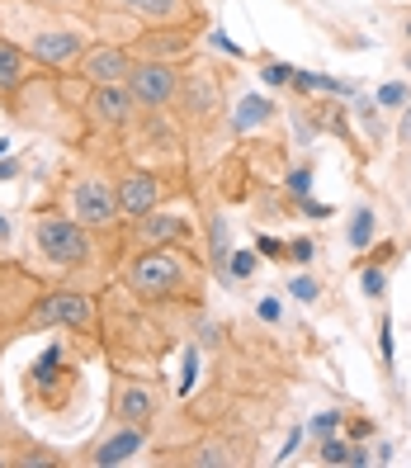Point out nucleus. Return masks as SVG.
<instances>
[{
	"label": "nucleus",
	"mask_w": 411,
	"mask_h": 468,
	"mask_svg": "<svg viewBox=\"0 0 411 468\" xmlns=\"http://www.w3.org/2000/svg\"><path fill=\"white\" fill-rule=\"evenodd\" d=\"M90 322H95V308L80 289H52L34 303V313H29V326H71V332H90Z\"/></svg>",
	"instance_id": "6"
},
{
	"label": "nucleus",
	"mask_w": 411,
	"mask_h": 468,
	"mask_svg": "<svg viewBox=\"0 0 411 468\" xmlns=\"http://www.w3.org/2000/svg\"><path fill=\"white\" fill-rule=\"evenodd\" d=\"M109 5L137 15L142 24H171V19L195 15V0H109Z\"/></svg>",
	"instance_id": "17"
},
{
	"label": "nucleus",
	"mask_w": 411,
	"mask_h": 468,
	"mask_svg": "<svg viewBox=\"0 0 411 468\" xmlns=\"http://www.w3.org/2000/svg\"><path fill=\"white\" fill-rule=\"evenodd\" d=\"M406 67H411V58H406Z\"/></svg>",
	"instance_id": "42"
},
{
	"label": "nucleus",
	"mask_w": 411,
	"mask_h": 468,
	"mask_svg": "<svg viewBox=\"0 0 411 468\" xmlns=\"http://www.w3.org/2000/svg\"><path fill=\"white\" fill-rule=\"evenodd\" d=\"M10 237V223H5V213H0V241H5Z\"/></svg>",
	"instance_id": "40"
},
{
	"label": "nucleus",
	"mask_w": 411,
	"mask_h": 468,
	"mask_svg": "<svg viewBox=\"0 0 411 468\" xmlns=\"http://www.w3.org/2000/svg\"><path fill=\"white\" fill-rule=\"evenodd\" d=\"M265 86H289V80H293V67L289 62H265Z\"/></svg>",
	"instance_id": "29"
},
{
	"label": "nucleus",
	"mask_w": 411,
	"mask_h": 468,
	"mask_svg": "<svg viewBox=\"0 0 411 468\" xmlns=\"http://www.w3.org/2000/svg\"><path fill=\"white\" fill-rule=\"evenodd\" d=\"M269 100L265 95H246L241 100V109H237V114H232V133H246V128H256V123H265L269 119Z\"/></svg>",
	"instance_id": "19"
},
{
	"label": "nucleus",
	"mask_w": 411,
	"mask_h": 468,
	"mask_svg": "<svg viewBox=\"0 0 411 468\" xmlns=\"http://www.w3.org/2000/svg\"><path fill=\"white\" fill-rule=\"evenodd\" d=\"M71 388H80V369L62 365V350H58V346H47L38 360L29 365V398H38L43 407L58 411V407L67 402L62 393H71Z\"/></svg>",
	"instance_id": "5"
},
{
	"label": "nucleus",
	"mask_w": 411,
	"mask_h": 468,
	"mask_svg": "<svg viewBox=\"0 0 411 468\" xmlns=\"http://www.w3.org/2000/svg\"><path fill=\"white\" fill-rule=\"evenodd\" d=\"M378 341H383V365L393 369V317L388 313L378 317Z\"/></svg>",
	"instance_id": "30"
},
{
	"label": "nucleus",
	"mask_w": 411,
	"mask_h": 468,
	"mask_svg": "<svg viewBox=\"0 0 411 468\" xmlns=\"http://www.w3.org/2000/svg\"><path fill=\"white\" fill-rule=\"evenodd\" d=\"M312 256H317V246H312L308 237H293V241H289V261H298V265H308Z\"/></svg>",
	"instance_id": "31"
},
{
	"label": "nucleus",
	"mask_w": 411,
	"mask_h": 468,
	"mask_svg": "<svg viewBox=\"0 0 411 468\" xmlns=\"http://www.w3.org/2000/svg\"><path fill=\"white\" fill-rule=\"evenodd\" d=\"M132 48L128 43H95V48H86L80 52V76L90 80V86H119V80H128V71H132Z\"/></svg>",
	"instance_id": "8"
},
{
	"label": "nucleus",
	"mask_w": 411,
	"mask_h": 468,
	"mask_svg": "<svg viewBox=\"0 0 411 468\" xmlns=\"http://www.w3.org/2000/svg\"><path fill=\"white\" fill-rule=\"evenodd\" d=\"M67 204H71V218L86 232H104V228L119 223V195H114V185L100 180V176H80L71 185Z\"/></svg>",
	"instance_id": "3"
},
{
	"label": "nucleus",
	"mask_w": 411,
	"mask_h": 468,
	"mask_svg": "<svg viewBox=\"0 0 411 468\" xmlns=\"http://www.w3.org/2000/svg\"><path fill=\"white\" fill-rule=\"evenodd\" d=\"M360 284H364V298H383V289H388V274H383V265H364Z\"/></svg>",
	"instance_id": "25"
},
{
	"label": "nucleus",
	"mask_w": 411,
	"mask_h": 468,
	"mask_svg": "<svg viewBox=\"0 0 411 468\" xmlns=\"http://www.w3.org/2000/svg\"><path fill=\"white\" fill-rule=\"evenodd\" d=\"M199 29H204V15H184V19H171V24H147V29L132 38V52L171 62L175 52H184L189 43L199 38Z\"/></svg>",
	"instance_id": "7"
},
{
	"label": "nucleus",
	"mask_w": 411,
	"mask_h": 468,
	"mask_svg": "<svg viewBox=\"0 0 411 468\" xmlns=\"http://www.w3.org/2000/svg\"><path fill=\"white\" fill-rule=\"evenodd\" d=\"M109 411H114V421L119 426H147L156 421V393L147 388V383H132V378H114V393H109Z\"/></svg>",
	"instance_id": "9"
},
{
	"label": "nucleus",
	"mask_w": 411,
	"mask_h": 468,
	"mask_svg": "<svg viewBox=\"0 0 411 468\" xmlns=\"http://www.w3.org/2000/svg\"><path fill=\"white\" fill-rule=\"evenodd\" d=\"M406 100H411V90L402 86V80H388V86H378V95H374L378 109H397V104H406Z\"/></svg>",
	"instance_id": "22"
},
{
	"label": "nucleus",
	"mask_w": 411,
	"mask_h": 468,
	"mask_svg": "<svg viewBox=\"0 0 411 468\" xmlns=\"http://www.w3.org/2000/svg\"><path fill=\"white\" fill-rule=\"evenodd\" d=\"M256 256H265V261H284L289 256V241H279V237H256Z\"/></svg>",
	"instance_id": "26"
},
{
	"label": "nucleus",
	"mask_w": 411,
	"mask_h": 468,
	"mask_svg": "<svg viewBox=\"0 0 411 468\" xmlns=\"http://www.w3.org/2000/svg\"><path fill=\"white\" fill-rule=\"evenodd\" d=\"M10 463H19V468H62V454H52V450H29V454H19V459H10Z\"/></svg>",
	"instance_id": "24"
},
{
	"label": "nucleus",
	"mask_w": 411,
	"mask_h": 468,
	"mask_svg": "<svg viewBox=\"0 0 411 468\" xmlns=\"http://www.w3.org/2000/svg\"><path fill=\"white\" fill-rule=\"evenodd\" d=\"M180 104H184V114H195L199 123L204 119H213L217 114V80L199 67V71H189V76H180V95H175Z\"/></svg>",
	"instance_id": "15"
},
{
	"label": "nucleus",
	"mask_w": 411,
	"mask_h": 468,
	"mask_svg": "<svg viewBox=\"0 0 411 468\" xmlns=\"http://www.w3.org/2000/svg\"><path fill=\"white\" fill-rule=\"evenodd\" d=\"M350 435H354V440H364V435H374V421H369V417H354V421H350Z\"/></svg>",
	"instance_id": "36"
},
{
	"label": "nucleus",
	"mask_w": 411,
	"mask_h": 468,
	"mask_svg": "<svg viewBox=\"0 0 411 468\" xmlns=\"http://www.w3.org/2000/svg\"><path fill=\"white\" fill-rule=\"evenodd\" d=\"M29 80H34V58L19 43L0 38V104H15Z\"/></svg>",
	"instance_id": "13"
},
{
	"label": "nucleus",
	"mask_w": 411,
	"mask_h": 468,
	"mask_svg": "<svg viewBox=\"0 0 411 468\" xmlns=\"http://www.w3.org/2000/svg\"><path fill=\"white\" fill-rule=\"evenodd\" d=\"M374 232H378V223H374V208H354V213H350V228H345V237H350L354 251H364V246L374 241Z\"/></svg>",
	"instance_id": "20"
},
{
	"label": "nucleus",
	"mask_w": 411,
	"mask_h": 468,
	"mask_svg": "<svg viewBox=\"0 0 411 468\" xmlns=\"http://www.w3.org/2000/svg\"><path fill=\"white\" fill-rule=\"evenodd\" d=\"M397 251V241H378V246H364V265H383Z\"/></svg>",
	"instance_id": "32"
},
{
	"label": "nucleus",
	"mask_w": 411,
	"mask_h": 468,
	"mask_svg": "<svg viewBox=\"0 0 411 468\" xmlns=\"http://www.w3.org/2000/svg\"><path fill=\"white\" fill-rule=\"evenodd\" d=\"M256 313H260L265 322H279V303H274V298H260V303H256Z\"/></svg>",
	"instance_id": "35"
},
{
	"label": "nucleus",
	"mask_w": 411,
	"mask_h": 468,
	"mask_svg": "<svg viewBox=\"0 0 411 468\" xmlns=\"http://www.w3.org/2000/svg\"><path fill=\"white\" fill-rule=\"evenodd\" d=\"M341 426V411H321V417L312 421V435H332Z\"/></svg>",
	"instance_id": "33"
},
{
	"label": "nucleus",
	"mask_w": 411,
	"mask_h": 468,
	"mask_svg": "<svg viewBox=\"0 0 411 468\" xmlns=\"http://www.w3.org/2000/svg\"><path fill=\"white\" fill-rule=\"evenodd\" d=\"M213 43H217V48H223V52H227V58H241V48H237L232 38H223V34H213Z\"/></svg>",
	"instance_id": "38"
},
{
	"label": "nucleus",
	"mask_w": 411,
	"mask_h": 468,
	"mask_svg": "<svg viewBox=\"0 0 411 468\" xmlns=\"http://www.w3.org/2000/svg\"><path fill=\"white\" fill-rule=\"evenodd\" d=\"M289 195H293V199H308V195H312V171H308V166L289 171Z\"/></svg>",
	"instance_id": "27"
},
{
	"label": "nucleus",
	"mask_w": 411,
	"mask_h": 468,
	"mask_svg": "<svg viewBox=\"0 0 411 468\" xmlns=\"http://www.w3.org/2000/svg\"><path fill=\"white\" fill-rule=\"evenodd\" d=\"M256 265H260L256 251H232V256H227V280H251Z\"/></svg>",
	"instance_id": "21"
},
{
	"label": "nucleus",
	"mask_w": 411,
	"mask_h": 468,
	"mask_svg": "<svg viewBox=\"0 0 411 468\" xmlns=\"http://www.w3.org/2000/svg\"><path fill=\"white\" fill-rule=\"evenodd\" d=\"M15 171H19V166H15V161H0V180H10Z\"/></svg>",
	"instance_id": "39"
},
{
	"label": "nucleus",
	"mask_w": 411,
	"mask_h": 468,
	"mask_svg": "<svg viewBox=\"0 0 411 468\" xmlns=\"http://www.w3.org/2000/svg\"><path fill=\"white\" fill-rule=\"evenodd\" d=\"M298 204H303V213H308V218H332V208L317 204V199H298Z\"/></svg>",
	"instance_id": "37"
},
{
	"label": "nucleus",
	"mask_w": 411,
	"mask_h": 468,
	"mask_svg": "<svg viewBox=\"0 0 411 468\" xmlns=\"http://www.w3.org/2000/svg\"><path fill=\"white\" fill-rule=\"evenodd\" d=\"M406 38H411V24H406Z\"/></svg>",
	"instance_id": "41"
},
{
	"label": "nucleus",
	"mask_w": 411,
	"mask_h": 468,
	"mask_svg": "<svg viewBox=\"0 0 411 468\" xmlns=\"http://www.w3.org/2000/svg\"><path fill=\"white\" fill-rule=\"evenodd\" d=\"M147 445V426H119L114 435H104L100 440V445L86 454L95 468H109V463H128L137 450H142Z\"/></svg>",
	"instance_id": "14"
},
{
	"label": "nucleus",
	"mask_w": 411,
	"mask_h": 468,
	"mask_svg": "<svg viewBox=\"0 0 411 468\" xmlns=\"http://www.w3.org/2000/svg\"><path fill=\"white\" fill-rule=\"evenodd\" d=\"M251 454H246V440H204V445L189 450V463L195 468H223V463H246Z\"/></svg>",
	"instance_id": "18"
},
{
	"label": "nucleus",
	"mask_w": 411,
	"mask_h": 468,
	"mask_svg": "<svg viewBox=\"0 0 411 468\" xmlns=\"http://www.w3.org/2000/svg\"><path fill=\"white\" fill-rule=\"evenodd\" d=\"M114 195H119V213L123 218H147L152 208H161V180L152 171H128L119 185H114Z\"/></svg>",
	"instance_id": "12"
},
{
	"label": "nucleus",
	"mask_w": 411,
	"mask_h": 468,
	"mask_svg": "<svg viewBox=\"0 0 411 468\" xmlns=\"http://www.w3.org/2000/svg\"><path fill=\"white\" fill-rule=\"evenodd\" d=\"M137 241L142 246H184L189 241V223L175 213H147V218H137Z\"/></svg>",
	"instance_id": "16"
},
{
	"label": "nucleus",
	"mask_w": 411,
	"mask_h": 468,
	"mask_svg": "<svg viewBox=\"0 0 411 468\" xmlns=\"http://www.w3.org/2000/svg\"><path fill=\"white\" fill-rule=\"evenodd\" d=\"M123 284L137 298H195L199 293V270L195 256H184L180 246H142V256H132L123 270Z\"/></svg>",
	"instance_id": "1"
},
{
	"label": "nucleus",
	"mask_w": 411,
	"mask_h": 468,
	"mask_svg": "<svg viewBox=\"0 0 411 468\" xmlns=\"http://www.w3.org/2000/svg\"><path fill=\"white\" fill-rule=\"evenodd\" d=\"M34 246L38 256L52 261L58 270H80L90 265V232L76 223L71 213H34Z\"/></svg>",
	"instance_id": "2"
},
{
	"label": "nucleus",
	"mask_w": 411,
	"mask_h": 468,
	"mask_svg": "<svg viewBox=\"0 0 411 468\" xmlns=\"http://www.w3.org/2000/svg\"><path fill=\"white\" fill-rule=\"evenodd\" d=\"M321 463H350V440H336V435H321Z\"/></svg>",
	"instance_id": "23"
},
{
	"label": "nucleus",
	"mask_w": 411,
	"mask_h": 468,
	"mask_svg": "<svg viewBox=\"0 0 411 468\" xmlns=\"http://www.w3.org/2000/svg\"><path fill=\"white\" fill-rule=\"evenodd\" d=\"M123 86L132 90L137 109H166L180 95V67L175 62H161V58H137Z\"/></svg>",
	"instance_id": "4"
},
{
	"label": "nucleus",
	"mask_w": 411,
	"mask_h": 468,
	"mask_svg": "<svg viewBox=\"0 0 411 468\" xmlns=\"http://www.w3.org/2000/svg\"><path fill=\"white\" fill-rule=\"evenodd\" d=\"M289 298L312 303V298H317V280H308V274H293V280H289Z\"/></svg>",
	"instance_id": "28"
},
{
	"label": "nucleus",
	"mask_w": 411,
	"mask_h": 468,
	"mask_svg": "<svg viewBox=\"0 0 411 468\" xmlns=\"http://www.w3.org/2000/svg\"><path fill=\"white\" fill-rule=\"evenodd\" d=\"M397 143H402V147H411V100H406V109H402V123H397Z\"/></svg>",
	"instance_id": "34"
},
{
	"label": "nucleus",
	"mask_w": 411,
	"mask_h": 468,
	"mask_svg": "<svg viewBox=\"0 0 411 468\" xmlns=\"http://www.w3.org/2000/svg\"><path fill=\"white\" fill-rule=\"evenodd\" d=\"M80 52H86V38L76 29H43L29 38V58L47 71H62V67H76Z\"/></svg>",
	"instance_id": "10"
},
{
	"label": "nucleus",
	"mask_w": 411,
	"mask_h": 468,
	"mask_svg": "<svg viewBox=\"0 0 411 468\" xmlns=\"http://www.w3.org/2000/svg\"><path fill=\"white\" fill-rule=\"evenodd\" d=\"M86 109H90V119L100 128H114V133H123L137 119V100H132V90L123 86V80H119V86H90Z\"/></svg>",
	"instance_id": "11"
}]
</instances>
